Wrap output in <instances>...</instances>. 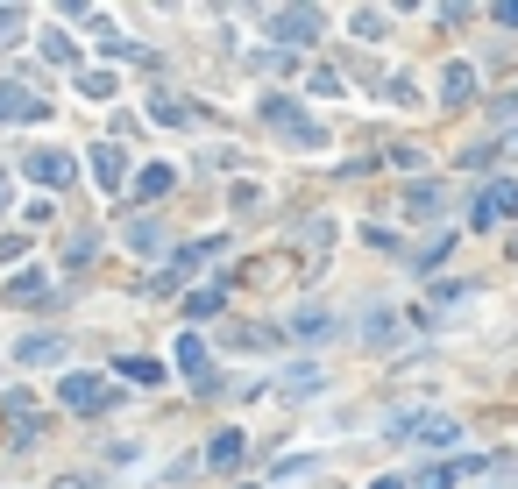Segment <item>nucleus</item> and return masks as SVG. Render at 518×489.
<instances>
[{
    "instance_id": "4",
    "label": "nucleus",
    "mask_w": 518,
    "mask_h": 489,
    "mask_svg": "<svg viewBox=\"0 0 518 489\" xmlns=\"http://www.w3.org/2000/svg\"><path fill=\"white\" fill-rule=\"evenodd\" d=\"M57 404H64V412H107V404H114V383H107V376H86V369H71V376L57 383Z\"/></svg>"
},
{
    "instance_id": "6",
    "label": "nucleus",
    "mask_w": 518,
    "mask_h": 489,
    "mask_svg": "<svg viewBox=\"0 0 518 489\" xmlns=\"http://www.w3.org/2000/svg\"><path fill=\"white\" fill-rule=\"evenodd\" d=\"M50 100L36 86H22V78H0V121H43Z\"/></svg>"
},
{
    "instance_id": "35",
    "label": "nucleus",
    "mask_w": 518,
    "mask_h": 489,
    "mask_svg": "<svg viewBox=\"0 0 518 489\" xmlns=\"http://www.w3.org/2000/svg\"><path fill=\"white\" fill-rule=\"evenodd\" d=\"M0 213H8V178H0Z\"/></svg>"
},
{
    "instance_id": "16",
    "label": "nucleus",
    "mask_w": 518,
    "mask_h": 489,
    "mask_svg": "<svg viewBox=\"0 0 518 489\" xmlns=\"http://www.w3.org/2000/svg\"><path fill=\"white\" fill-rule=\"evenodd\" d=\"M150 114H157L164 128H185V121H199V107H192V100H178V93H157V100H150Z\"/></svg>"
},
{
    "instance_id": "19",
    "label": "nucleus",
    "mask_w": 518,
    "mask_h": 489,
    "mask_svg": "<svg viewBox=\"0 0 518 489\" xmlns=\"http://www.w3.org/2000/svg\"><path fill=\"white\" fill-rule=\"evenodd\" d=\"M433 213H440V192L433 185H412L405 192V220H433Z\"/></svg>"
},
{
    "instance_id": "9",
    "label": "nucleus",
    "mask_w": 518,
    "mask_h": 489,
    "mask_svg": "<svg viewBox=\"0 0 518 489\" xmlns=\"http://www.w3.org/2000/svg\"><path fill=\"white\" fill-rule=\"evenodd\" d=\"M171 362H178V376H192L199 390H213V376H206V341H199V334H178Z\"/></svg>"
},
{
    "instance_id": "21",
    "label": "nucleus",
    "mask_w": 518,
    "mask_h": 489,
    "mask_svg": "<svg viewBox=\"0 0 518 489\" xmlns=\"http://www.w3.org/2000/svg\"><path fill=\"white\" fill-rule=\"evenodd\" d=\"M348 29H355L362 43H384V8H355V15H348Z\"/></svg>"
},
{
    "instance_id": "3",
    "label": "nucleus",
    "mask_w": 518,
    "mask_h": 489,
    "mask_svg": "<svg viewBox=\"0 0 518 489\" xmlns=\"http://www.w3.org/2000/svg\"><path fill=\"white\" fill-rule=\"evenodd\" d=\"M518 213V185L511 178H490L476 199H469V234H483V227H497V220H511Z\"/></svg>"
},
{
    "instance_id": "8",
    "label": "nucleus",
    "mask_w": 518,
    "mask_h": 489,
    "mask_svg": "<svg viewBox=\"0 0 518 489\" xmlns=\"http://www.w3.org/2000/svg\"><path fill=\"white\" fill-rule=\"evenodd\" d=\"M71 348H64V334H22L15 341V369H57Z\"/></svg>"
},
{
    "instance_id": "14",
    "label": "nucleus",
    "mask_w": 518,
    "mask_h": 489,
    "mask_svg": "<svg viewBox=\"0 0 518 489\" xmlns=\"http://www.w3.org/2000/svg\"><path fill=\"white\" fill-rule=\"evenodd\" d=\"M242 454H249V433H213V447H206L213 468H242Z\"/></svg>"
},
{
    "instance_id": "34",
    "label": "nucleus",
    "mask_w": 518,
    "mask_h": 489,
    "mask_svg": "<svg viewBox=\"0 0 518 489\" xmlns=\"http://www.w3.org/2000/svg\"><path fill=\"white\" fill-rule=\"evenodd\" d=\"M57 489H93V482H79V475H64V482H57Z\"/></svg>"
},
{
    "instance_id": "32",
    "label": "nucleus",
    "mask_w": 518,
    "mask_h": 489,
    "mask_svg": "<svg viewBox=\"0 0 518 489\" xmlns=\"http://www.w3.org/2000/svg\"><path fill=\"white\" fill-rule=\"evenodd\" d=\"M369 489H412V482H398V475H377V482H369Z\"/></svg>"
},
{
    "instance_id": "15",
    "label": "nucleus",
    "mask_w": 518,
    "mask_h": 489,
    "mask_svg": "<svg viewBox=\"0 0 518 489\" xmlns=\"http://www.w3.org/2000/svg\"><path fill=\"white\" fill-rule=\"evenodd\" d=\"M448 249H455V227H448V234H433L426 249L412 256V270H419V277H440V263H448Z\"/></svg>"
},
{
    "instance_id": "5",
    "label": "nucleus",
    "mask_w": 518,
    "mask_h": 489,
    "mask_svg": "<svg viewBox=\"0 0 518 489\" xmlns=\"http://www.w3.org/2000/svg\"><path fill=\"white\" fill-rule=\"evenodd\" d=\"M22 171H29L36 185L64 192V185H79V156H64V149H29V156H22Z\"/></svg>"
},
{
    "instance_id": "23",
    "label": "nucleus",
    "mask_w": 518,
    "mask_h": 489,
    "mask_svg": "<svg viewBox=\"0 0 518 489\" xmlns=\"http://www.w3.org/2000/svg\"><path fill=\"white\" fill-rule=\"evenodd\" d=\"M43 57L50 64H79V43H71L64 29H43Z\"/></svg>"
},
{
    "instance_id": "20",
    "label": "nucleus",
    "mask_w": 518,
    "mask_h": 489,
    "mask_svg": "<svg viewBox=\"0 0 518 489\" xmlns=\"http://www.w3.org/2000/svg\"><path fill=\"white\" fill-rule=\"evenodd\" d=\"M79 93H86V100H100V107H107V100H114V93H121V78H114V71H86V78H79Z\"/></svg>"
},
{
    "instance_id": "13",
    "label": "nucleus",
    "mask_w": 518,
    "mask_h": 489,
    "mask_svg": "<svg viewBox=\"0 0 518 489\" xmlns=\"http://www.w3.org/2000/svg\"><path fill=\"white\" fill-rule=\"evenodd\" d=\"M171 185H178V171H171V163H150V171H135V206H157Z\"/></svg>"
},
{
    "instance_id": "33",
    "label": "nucleus",
    "mask_w": 518,
    "mask_h": 489,
    "mask_svg": "<svg viewBox=\"0 0 518 489\" xmlns=\"http://www.w3.org/2000/svg\"><path fill=\"white\" fill-rule=\"evenodd\" d=\"M497 156H518V128H511V142H497Z\"/></svg>"
},
{
    "instance_id": "24",
    "label": "nucleus",
    "mask_w": 518,
    "mask_h": 489,
    "mask_svg": "<svg viewBox=\"0 0 518 489\" xmlns=\"http://www.w3.org/2000/svg\"><path fill=\"white\" fill-rule=\"evenodd\" d=\"M22 36H29V15H22V8H0V50L22 43Z\"/></svg>"
},
{
    "instance_id": "2",
    "label": "nucleus",
    "mask_w": 518,
    "mask_h": 489,
    "mask_svg": "<svg viewBox=\"0 0 518 489\" xmlns=\"http://www.w3.org/2000/svg\"><path fill=\"white\" fill-rule=\"evenodd\" d=\"M391 440H419V447H455V440H462V419H448V412H398V419H391Z\"/></svg>"
},
{
    "instance_id": "18",
    "label": "nucleus",
    "mask_w": 518,
    "mask_h": 489,
    "mask_svg": "<svg viewBox=\"0 0 518 489\" xmlns=\"http://www.w3.org/2000/svg\"><path fill=\"white\" fill-rule=\"evenodd\" d=\"M284 397H320V369H313V362L284 369Z\"/></svg>"
},
{
    "instance_id": "11",
    "label": "nucleus",
    "mask_w": 518,
    "mask_h": 489,
    "mask_svg": "<svg viewBox=\"0 0 518 489\" xmlns=\"http://www.w3.org/2000/svg\"><path fill=\"white\" fill-rule=\"evenodd\" d=\"M114 376H128L135 390H164V383H171V369H164L157 355H121V369H114Z\"/></svg>"
},
{
    "instance_id": "17",
    "label": "nucleus",
    "mask_w": 518,
    "mask_h": 489,
    "mask_svg": "<svg viewBox=\"0 0 518 489\" xmlns=\"http://www.w3.org/2000/svg\"><path fill=\"white\" fill-rule=\"evenodd\" d=\"M291 334H306V341H327V334H334V319H327L320 305H306V312H291Z\"/></svg>"
},
{
    "instance_id": "7",
    "label": "nucleus",
    "mask_w": 518,
    "mask_h": 489,
    "mask_svg": "<svg viewBox=\"0 0 518 489\" xmlns=\"http://www.w3.org/2000/svg\"><path fill=\"white\" fill-rule=\"evenodd\" d=\"M270 36H277L284 50L313 43V36H320V8H277V15H270Z\"/></svg>"
},
{
    "instance_id": "26",
    "label": "nucleus",
    "mask_w": 518,
    "mask_h": 489,
    "mask_svg": "<svg viewBox=\"0 0 518 489\" xmlns=\"http://www.w3.org/2000/svg\"><path fill=\"white\" fill-rule=\"evenodd\" d=\"M15 298H22V305H29V298H43V277H36V270H22V277H8V305H15Z\"/></svg>"
},
{
    "instance_id": "22",
    "label": "nucleus",
    "mask_w": 518,
    "mask_h": 489,
    "mask_svg": "<svg viewBox=\"0 0 518 489\" xmlns=\"http://www.w3.org/2000/svg\"><path fill=\"white\" fill-rule=\"evenodd\" d=\"M228 348H249V355H263V348H277V334H270V326H235V334H228Z\"/></svg>"
},
{
    "instance_id": "28",
    "label": "nucleus",
    "mask_w": 518,
    "mask_h": 489,
    "mask_svg": "<svg viewBox=\"0 0 518 489\" xmlns=\"http://www.w3.org/2000/svg\"><path fill=\"white\" fill-rule=\"evenodd\" d=\"M22 256H29V234H22V227L0 234V263H22Z\"/></svg>"
},
{
    "instance_id": "27",
    "label": "nucleus",
    "mask_w": 518,
    "mask_h": 489,
    "mask_svg": "<svg viewBox=\"0 0 518 489\" xmlns=\"http://www.w3.org/2000/svg\"><path fill=\"white\" fill-rule=\"evenodd\" d=\"M213 312H220V291H192L185 298V319H213Z\"/></svg>"
},
{
    "instance_id": "25",
    "label": "nucleus",
    "mask_w": 518,
    "mask_h": 489,
    "mask_svg": "<svg viewBox=\"0 0 518 489\" xmlns=\"http://www.w3.org/2000/svg\"><path fill=\"white\" fill-rule=\"evenodd\" d=\"M384 100L412 107V100H419V78H412V71H391V86H384Z\"/></svg>"
},
{
    "instance_id": "10",
    "label": "nucleus",
    "mask_w": 518,
    "mask_h": 489,
    "mask_svg": "<svg viewBox=\"0 0 518 489\" xmlns=\"http://www.w3.org/2000/svg\"><path fill=\"white\" fill-rule=\"evenodd\" d=\"M93 178H100L107 192H128V156H121V142H100V149H93Z\"/></svg>"
},
{
    "instance_id": "12",
    "label": "nucleus",
    "mask_w": 518,
    "mask_h": 489,
    "mask_svg": "<svg viewBox=\"0 0 518 489\" xmlns=\"http://www.w3.org/2000/svg\"><path fill=\"white\" fill-rule=\"evenodd\" d=\"M440 100H448V107H469V100H476V71H469L462 57L440 71Z\"/></svg>"
},
{
    "instance_id": "30",
    "label": "nucleus",
    "mask_w": 518,
    "mask_h": 489,
    "mask_svg": "<svg viewBox=\"0 0 518 489\" xmlns=\"http://www.w3.org/2000/svg\"><path fill=\"white\" fill-rule=\"evenodd\" d=\"M455 475H462V468H426V475H419V489H455Z\"/></svg>"
},
{
    "instance_id": "1",
    "label": "nucleus",
    "mask_w": 518,
    "mask_h": 489,
    "mask_svg": "<svg viewBox=\"0 0 518 489\" xmlns=\"http://www.w3.org/2000/svg\"><path fill=\"white\" fill-rule=\"evenodd\" d=\"M263 121H270L277 135H291V149H299V142H306V149H327V128L291 100V93H263Z\"/></svg>"
},
{
    "instance_id": "29",
    "label": "nucleus",
    "mask_w": 518,
    "mask_h": 489,
    "mask_svg": "<svg viewBox=\"0 0 518 489\" xmlns=\"http://www.w3.org/2000/svg\"><path fill=\"white\" fill-rule=\"evenodd\" d=\"M462 163H469V171H490V163H497V142H476V149H462Z\"/></svg>"
},
{
    "instance_id": "31",
    "label": "nucleus",
    "mask_w": 518,
    "mask_h": 489,
    "mask_svg": "<svg viewBox=\"0 0 518 489\" xmlns=\"http://www.w3.org/2000/svg\"><path fill=\"white\" fill-rule=\"evenodd\" d=\"M490 15H497L504 29H518V0H504V8H490Z\"/></svg>"
}]
</instances>
